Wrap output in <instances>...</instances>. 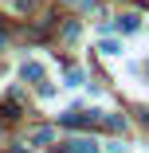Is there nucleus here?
<instances>
[{"mask_svg":"<svg viewBox=\"0 0 149 153\" xmlns=\"http://www.w3.org/2000/svg\"><path fill=\"white\" fill-rule=\"evenodd\" d=\"M63 153H98V141L94 137H71V141H63Z\"/></svg>","mask_w":149,"mask_h":153,"instance_id":"nucleus-1","label":"nucleus"},{"mask_svg":"<svg viewBox=\"0 0 149 153\" xmlns=\"http://www.w3.org/2000/svg\"><path fill=\"white\" fill-rule=\"evenodd\" d=\"M20 75H24V79H32V82H43V67H39V63H24Z\"/></svg>","mask_w":149,"mask_h":153,"instance_id":"nucleus-2","label":"nucleus"},{"mask_svg":"<svg viewBox=\"0 0 149 153\" xmlns=\"http://www.w3.org/2000/svg\"><path fill=\"white\" fill-rule=\"evenodd\" d=\"M118 32H133V27H137V16H118Z\"/></svg>","mask_w":149,"mask_h":153,"instance_id":"nucleus-3","label":"nucleus"},{"mask_svg":"<svg viewBox=\"0 0 149 153\" xmlns=\"http://www.w3.org/2000/svg\"><path fill=\"white\" fill-rule=\"evenodd\" d=\"M118 51H122V47H118L114 39H106V43H102V55H118Z\"/></svg>","mask_w":149,"mask_h":153,"instance_id":"nucleus-4","label":"nucleus"}]
</instances>
